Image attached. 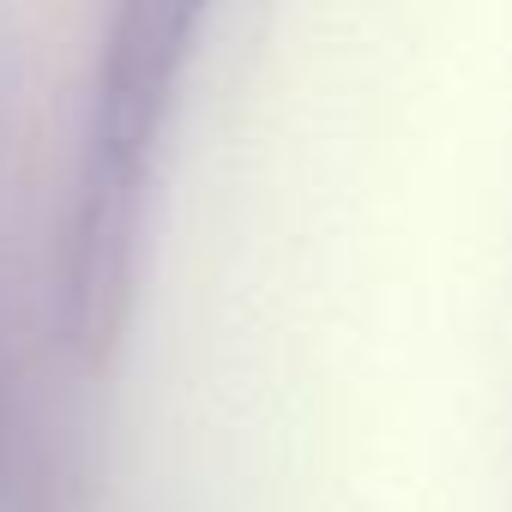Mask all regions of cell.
<instances>
[{
	"mask_svg": "<svg viewBox=\"0 0 512 512\" xmlns=\"http://www.w3.org/2000/svg\"><path fill=\"white\" fill-rule=\"evenodd\" d=\"M205 13L211 0H115L109 13L79 199V296L91 308H103L127 278L145 175L187 85Z\"/></svg>",
	"mask_w": 512,
	"mask_h": 512,
	"instance_id": "cell-1",
	"label": "cell"
}]
</instances>
